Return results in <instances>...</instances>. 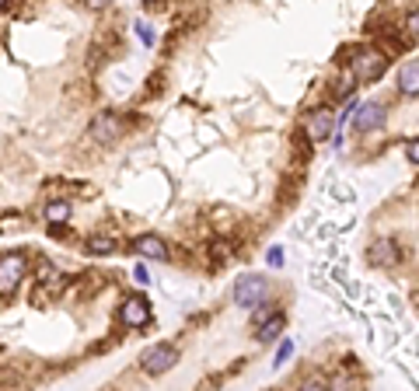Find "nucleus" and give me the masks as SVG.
<instances>
[{
    "label": "nucleus",
    "instance_id": "f257e3e1",
    "mask_svg": "<svg viewBox=\"0 0 419 391\" xmlns=\"http://www.w3.org/2000/svg\"><path fill=\"white\" fill-rule=\"evenodd\" d=\"M349 67H353V81L371 84V81H378V77L385 74L388 52H381V49H356V56H353Z\"/></svg>",
    "mask_w": 419,
    "mask_h": 391
},
{
    "label": "nucleus",
    "instance_id": "f03ea898",
    "mask_svg": "<svg viewBox=\"0 0 419 391\" xmlns=\"http://www.w3.org/2000/svg\"><path fill=\"white\" fill-rule=\"evenodd\" d=\"M178 363V350L172 346V343H157V346H150V350H143L140 353V370L143 374H168L172 367Z\"/></svg>",
    "mask_w": 419,
    "mask_h": 391
},
{
    "label": "nucleus",
    "instance_id": "7ed1b4c3",
    "mask_svg": "<svg viewBox=\"0 0 419 391\" xmlns=\"http://www.w3.org/2000/svg\"><path fill=\"white\" fill-rule=\"evenodd\" d=\"M28 269V259L18 252V255H4L0 259V297H11L18 287H21V276Z\"/></svg>",
    "mask_w": 419,
    "mask_h": 391
},
{
    "label": "nucleus",
    "instance_id": "20e7f679",
    "mask_svg": "<svg viewBox=\"0 0 419 391\" xmlns=\"http://www.w3.org/2000/svg\"><path fill=\"white\" fill-rule=\"evenodd\" d=\"M266 290H269L266 276H241L238 287H234V304L238 308H255V304L266 301Z\"/></svg>",
    "mask_w": 419,
    "mask_h": 391
},
{
    "label": "nucleus",
    "instance_id": "39448f33",
    "mask_svg": "<svg viewBox=\"0 0 419 391\" xmlns=\"http://www.w3.org/2000/svg\"><path fill=\"white\" fill-rule=\"evenodd\" d=\"M119 318H123V325H130V328H143V325H150V301L140 297V294L126 297L123 308H119Z\"/></svg>",
    "mask_w": 419,
    "mask_h": 391
},
{
    "label": "nucleus",
    "instance_id": "423d86ee",
    "mask_svg": "<svg viewBox=\"0 0 419 391\" xmlns=\"http://www.w3.org/2000/svg\"><path fill=\"white\" fill-rule=\"evenodd\" d=\"M91 137L98 143H112L116 137H123V119L116 116V112H101V116L91 123Z\"/></svg>",
    "mask_w": 419,
    "mask_h": 391
},
{
    "label": "nucleus",
    "instance_id": "0eeeda50",
    "mask_svg": "<svg viewBox=\"0 0 419 391\" xmlns=\"http://www.w3.org/2000/svg\"><path fill=\"white\" fill-rule=\"evenodd\" d=\"M381 123H385V105H381V101H363V105L356 108V119H353L356 133H371V130H378Z\"/></svg>",
    "mask_w": 419,
    "mask_h": 391
},
{
    "label": "nucleus",
    "instance_id": "6e6552de",
    "mask_svg": "<svg viewBox=\"0 0 419 391\" xmlns=\"http://www.w3.org/2000/svg\"><path fill=\"white\" fill-rule=\"evenodd\" d=\"M332 126H336V119H332L329 108H318V112H311V116L304 119L307 140H329V137H332Z\"/></svg>",
    "mask_w": 419,
    "mask_h": 391
},
{
    "label": "nucleus",
    "instance_id": "1a4fd4ad",
    "mask_svg": "<svg viewBox=\"0 0 419 391\" xmlns=\"http://www.w3.org/2000/svg\"><path fill=\"white\" fill-rule=\"evenodd\" d=\"M371 262H374V265H381V269H395V265L402 262V248H398L395 241L381 238V241H374V245H371Z\"/></svg>",
    "mask_w": 419,
    "mask_h": 391
},
{
    "label": "nucleus",
    "instance_id": "9d476101",
    "mask_svg": "<svg viewBox=\"0 0 419 391\" xmlns=\"http://www.w3.org/2000/svg\"><path fill=\"white\" fill-rule=\"evenodd\" d=\"M133 252H140L143 259H154V262H168V245L157 234H140L133 241Z\"/></svg>",
    "mask_w": 419,
    "mask_h": 391
},
{
    "label": "nucleus",
    "instance_id": "9b49d317",
    "mask_svg": "<svg viewBox=\"0 0 419 391\" xmlns=\"http://www.w3.org/2000/svg\"><path fill=\"white\" fill-rule=\"evenodd\" d=\"M398 88H402V94H409V98L419 94V60H409V63L402 67V74H398Z\"/></svg>",
    "mask_w": 419,
    "mask_h": 391
},
{
    "label": "nucleus",
    "instance_id": "f8f14e48",
    "mask_svg": "<svg viewBox=\"0 0 419 391\" xmlns=\"http://www.w3.org/2000/svg\"><path fill=\"white\" fill-rule=\"evenodd\" d=\"M283 328H287V318H283V311H276L269 321H262V328H258V343H276L280 335H283Z\"/></svg>",
    "mask_w": 419,
    "mask_h": 391
},
{
    "label": "nucleus",
    "instance_id": "ddd939ff",
    "mask_svg": "<svg viewBox=\"0 0 419 391\" xmlns=\"http://www.w3.org/2000/svg\"><path fill=\"white\" fill-rule=\"evenodd\" d=\"M45 220L52 223V228H63V223L70 220V203H63V199H52V203L45 206Z\"/></svg>",
    "mask_w": 419,
    "mask_h": 391
},
{
    "label": "nucleus",
    "instance_id": "4468645a",
    "mask_svg": "<svg viewBox=\"0 0 419 391\" xmlns=\"http://www.w3.org/2000/svg\"><path fill=\"white\" fill-rule=\"evenodd\" d=\"M88 252H91V255H112V252H116V241H112V238H91V241H88Z\"/></svg>",
    "mask_w": 419,
    "mask_h": 391
},
{
    "label": "nucleus",
    "instance_id": "2eb2a0df",
    "mask_svg": "<svg viewBox=\"0 0 419 391\" xmlns=\"http://www.w3.org/2000/svg\"><path fill=\"white\" fill-rule=\"evenodd\" d=\"M290 353H294V343H290V339H283V343H280V350H276V360H273V363H276V367H283V363L290 360Z\"/></svg>",
    "mask_w": 419,
    "mask_h": 391
},
{
    "label": "nucleus",
    "instance_id": "dca6fc26",
    "mask_svg": "<svg viewBox=\"0 0 419 391\" xmlns=\"http://www.w3.org/2000/svg\"><path fill=\"white\" fill-rule=\"evenodd\" d=\"M353 88H356V81H349V77H346V81H339V84H336V98H346V94H353Z\"/></svg>",
    "mask_w": 419,
    "mask_h": 391
},
{
    "label": "nucleus",
    "instance_id": "f3484780",
    "mask_svg": "<svg viewBox=\"0 0 419 391\" xmlns=\"http://www.w3.org/2000/svg\"><path fill=\"white\" fill-rule=\"evenodd\" d=\"M405 161H409V164H416V161H419V143H416V140H409V143H405Z\"/></svg>",
    "mask_w": 419,
    "mask_h": 391
},
{
    "label": "nucleus",
    "instance_id": "a211bd4d",
    "mask_svg": "<svg viewBox=\"0 0 419 391\" xmlns=\"http://www.w3.org/2000/svg\"><path fill=\"white\" fill-rule=\"evenodd\" d=\"M133 279H136V283H150V276H147V269H143V265H136V269H133Z\"/></svg>",
    "mask_w": 419,
    "mask_h": 391
},
{
    "label": "nucleus",
    "instance_id": "6ab92c4d",
    "mask_svg": "<svg viewBox=\"0 0 419 391\" xmlns=\"http://www.w3.org/2000/svg\"><path fill=\"white\" fill-rule=\"evenodd\" d=\"M269 265H283V248H273L269 252Z\"/></svg>",
    "mask_w": 419,
    "mask_h": 391
},
{
    "label": "nucleus",
    "instance_id": "aec40b11",
    "mask_svg": "<svg viewBox=\"0 0 419 391\" xmlns=\"http://www.w3.org/2000/svg\"><path fill=\"white\" fill-rule=\"evenodd\" d=\"M140 39H143V42H147V46H154V32H150V28H147V25H140Z\"/></svg>",
    "mask_w": 419,
    "mask_h": 391
},
{
    "label": "nucleus",
    "instance_id": "412c9836",
    "mask_svg": "<svg viewBox=\"0 0 419 391\" xmlns=\"http://www.w3.org/2000/svg\"><path fill=\"white\" fill-rule=\"evenodd\" d=\"M112 0H88V8H109Z\"/></svg>",
    "mask_w": 419,
    "mask_h": 391
},
{
    "label": "nucleus",
    "instance_id": "4be33fe9",
    "mask_svg": "<svg viewBox=\"0 0 419 391\" xmlns=\"http://www.w3.org/2000/svg\"><path fill=\"white\" fill-rule=\"evenodd\" d=\"M4 8H8V0H0V11H4Z\"/></svg>",
    "mask_w": 419,
    "mask_h": 391
},
{
    "label": "nucleus",
    "instance_id": "5701e85b",
    "mask_svg": "<svg viewBox=\"0 0 419 391\" xmlns=\"http://www.w3.org/2000/svg\"><path fill=\"white\" fill-rule=\"evenodd\" d=\"M143 4H150V0H143Z\"/></svg>",
    "mask_w": 419,
    "mask_h": 391
}]
</instances>
